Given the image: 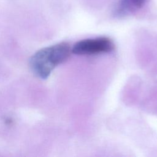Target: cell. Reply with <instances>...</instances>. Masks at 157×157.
Here are the masks:
<instances>
[{
  "label": "cell",
  "instance_id": "obj_1",
  "mask_svg": "<svg viewBox=\"0 0 157 157\" xmlns=\"http://www.w3.org/2000/svg\"><path fill=\"white\" fill-rule=\"evenodd\" d=\"M71 53V47L67 42H60L43 48L31 57L30 68L36 76L45 79L55 67L69 58Z\"/></svg>",
  "mask_w": 157,
  "mask_h": 157
},
{
  "label": "cell",
  "instance_id": "obj_2",
  "mask_svg": "<svg viewBox=\"0 0 157 157\" xmlns=\"http://www.w3.org/2000/svg\"><path fill=\"white\" fill-rule=\"evenodd\" d=\"M114 48V43L110 39L101 37L78 41L71 48V51L78 55H92L109 53Z\"/></svg>",
  "mask_w": 157,
  "mask_h": 157
},
{
  "label": "cell",
  "instance_id": "obj_3",
  "mask_svg": "<svg viewBox=\"0 0 157 157\" xmlns=\"http://www.w3.org/2000/svg\"><path fill=\"white\" fill-rule=\"evenodd\" d=\"M145 4V0H120L117 7V13L124 15L140 9Z\"/></svg>",
  "mask_w": 157,
  "mask_h": 157
}]
</instances>
